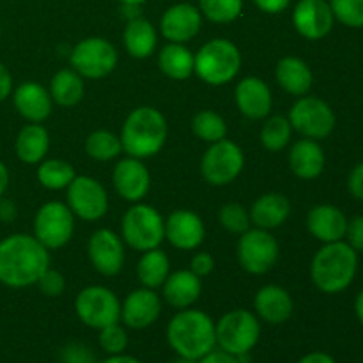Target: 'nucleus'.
Returning a JSON list of instances; mask_svg holds the SVG:
<instances>
[{"label": "nucleus", "instance_id": "1", "mask_svg": "<svg viewBox=\"0 0 363 363\" xmlns=\"http://www.w3.org/2000/svg\"><path fill=\"white\" fill-rule=\"evenodd\" d=\"M50 268L48 248L34 236L13 234L0 241V282L13 289L38 284Z\"/></svg>", "mask_w": 363, "mask_h": 363}, {"label": "nucleus", "instance_id": "2", "mask_svg": "<svg viewBox=\"0 0 363 363\" xmlns=\"http://www.w3.org/2000/svg\"><path fill=\"white\" fill-rule=\"evenodd\" d=\"M358 269V252L344 241L325 243L312 259V282L326 294L342 293L351 286Z\"/></svg>", "mask_w": 363, "mask_h": 363}, {"label": "nucleus", "instance_id": "3", "mask_svg": "<svg viewBox=\"0 0 363 363\" xmlns=\"http://www.w3.org/2000/svg\"><path fill=\"white\" fill-rule=\"evenodd\" d=\"M167 340L179 357L201 360L216 346L215 323L201 311H181L167 326Z\"/></svg>", "mask_w": 363, "mask_h": 363}, {"label": "nucleus", "instance_id": "4", "mask_svg": "<svg viewBox=\"0 0 363 363\" xmlns=\"http://www.w3.org/2000/svg\"><path fill=\"white\" fill-rule=\"evenodd\" d=\"M167 119L152 106H138L124 121L121 144L131 158L144 160L158 155L167 142Z\"/></svg>", "mask_w": 363, "mask_h": 363}, {"label": "nucleus", "instance_id": "5", "mask_svg": "<svg viewBox=\"0 0 363 363\" xmlns=\"http://www.w3.org/2000/svg\"><path fill=\"white\" fill-rule=\"evenodd\" d=\"M240 69L241 53L229 39H211L195 55L194 71L209 85L229 84L238 77Z\"/></svg>", "mask_w": 363, "mask_h": 363}, {"label": "nucleus", "instance_id": "6", "mask_svg": "<svg viewBox=\"0 0 363 363\" xmlns=\"http://www.w3.org/2000/svg\"><path fill=\"white\" fill-rule=\"evenodd\" d=\"M123 240L138 252L158 248L165 240V220L152 206H131L121 223Z\"/></svg>", "mask_w": 363, "mask_h": 363}, {"label": "nucleus", "instance_id": "7", "mask_svg": "<svg viewBox=\"0 0 363 363\" xmlns=\"http://www.w3.org/2000/svg\"><path fill=\"white\" fill-rule=\"evenodd\" d=\"M216 344L230 354L250 353L261 337V325L252 312L230 311L215 325Z\"/></svg>", "mask_w": 363, "mask_h": 363}, {"label": "nucleus", "instance_id": "8", "mask_svg": "<svg viewBox=\"0 0 363 363\" xmlns=\"http://www.w3.org/2000/svg\"><path fill=\"white\" fill-rule=\"evenodd\" d=\"M74 311L85 326L101 330L113 323H119L121 301L113 291L103 286H91L78 293L74 300Z\"/></svg>", "mask_w": 363, "mask_h": 363}, {"label": "nucleus", "instance_id": "9", "mask_svg": "<svg viewBox=\"0 0 363 363\" xmlns=\"http://www.w3.org/2000/svg\"><path fill=\"white\" fill-rule=\"evenodd\" d=\"M287 119H289L293 130L312 140L330 137L335 130L337 123L332 106L314 96H303L298 99L291 108Z\"/></svg>", "mask_w": 363, "mask_h": 363}, {"label": "nucleus", "instance_id": "10", "mask_svg": "<svg viewBox=\"0 0 363 363\" xmlns=\"http://www.w3.org/2000/svg\"><path fill=\"white\" fill-rule=\"evenodd\" d=\"M69 62L82 78H105L116 69L117 50L103 38L82 39L71 50Z\"/></svg>", "mask_w": 363, "mask_h": 363}, {"label": "nucleus", "instance_id": "11", "mask_svg": "<svg viewBox=\"0 0 363 363\" xmlns=\"http://www.w3.org/2000/svg\"><path fill=\"white\" fill-rule=\"evenodd\" d=\"M74 230V215L69 206L59 201L46 202L34 218V238L48 250L69 243Z\"/></svg>", "mask_w": 363, "mask_h": 363}, {"label": "nucleus", "instance_id": "12", "mask_svg": "<svg viewBox=\"0 0 363 363\" xmlns=\"http://www.w3.org/2000/svg\"><path fill=\"white\" fill-rule=\"evenodd\" d=\"M245 167L243 151L238 144L222 138L213 142L202 156L201 172L213 186H223L236 179Z\"/></svg>", "mask_w": 363, "mask_h": 363}, {"label": "nucleus", "instance_id": "13", "mask_svg": "<svg viewBox=\"0 0 363 363\" xmlns=\"http://www.w3.org/2000/svg\"><path fill=\"white\" fill-rule=\"evenodd\" d=\"M280 255L279 241L264 229H248L238 243V261L245 272L264 275L277 264Z\"/></svg>", "mask_w": 363, "mask_h": 363}, {"label": "nucleus", "instance_id": "14", "mask_svg": "<svg viewBox=\"0 0 363 363\" xmlns=\"http://www.w3.org/2000/svg\"><path fill=\"white\" fill-rule=\"evenodd\" d=\"M67 206L73 215L87 222H94L105 216L108 209V195L94 177L77 176L67 186Z\"/></svg>", "mask_w": 363, "mask_h": 363}, {"label": "nucleus", "instance_id": "15", "mask_svg": "<svg viewBox=\"0 0 363 363\" xmlns=\"http://www.w3.org/2000/svg\"><path fill=\"white\" fill-rule=\"evenodd\" d=\"M333 21L335 16L326 0H300L294 7V28L298 34L311 41L326 38L333 28Z\"/></svg>", "mask_w": 363, "mask_h": 363}, {"label": "nucleus", "instance_id": "16", "mask_svg": "<svg viewBox=\"0 0 363 363\" xmlns=\"http://www.w3.org/2000/svg\"><path fill=\"white\" fill-rule=\"evenodd\" d=\"M89 257L101 275H117L124 266L123 238L108 229L96 230L89 240Z\"/></svg>", "mask_w": 363, "mask_h": 363}, {"label": "nucleus", "instance_id": "17", "mask_svg": "<svg viewBox=\"0 0 363 363\" xmlns=\"http://www.w3.org/2000/svg\"><path fill=\"white\" fill-rule=\"evenodd\" d=\"M202 25L201 9L191 4H176L163 13L160 30L170 43H188L199 34Z\"/></svg>", "mask_w": 363, "mask_h": 363}, {"label": "nucleus", "instance_id": "18", "mask_svg": "<svg viewBox=\"0 0 363 363\" xmlns=\"http://www.w3.org/2000/svg\"><path fill=\"white\" fill-rule=\"evenodd\" d=\"M113 186L117 194L130 202H138L147 195L151 174L138 158L121 160L113 169Z\"/></svg>", "mask_w": 363, "mask_h": 363}, {"label": "nucleus", "instance_id": "19", "mask_svg": "<svg viewBox=\"0 0 363 363\" xmlns=\"http://www.w3.org/2000/svg\"><path fill=\"white\" fill-rule=\"evenodd\" d=\"M206 229L201 216L188 209H177L167 218L165 238L179 250H195L204 241Z\"/></svg>", "mask_w": 363, "mask_h": 363}, {"label": "nucleus", "instance_id": "20", "mask_svg": "<svg viewBox=\"0 0 363 363\" xmlns=\"http://www.w3.org/2000/svg\"><path fill=\"white\" fill-rule=\"evenodd\" d=\"M162 312V301L152 289H137L121 305V319L128 328L144 330L158 319Z\"/></svg>", "mask_w": 363, "mask_h": 363}, {"label": "nucleus", "instance_id": "21", "mask_svg": "<svg viewBox=\"0 0 363 363\" xmlns=\"http://www.w3.org/2000/svg\"><path fill=\"white\" fill-rule=\"evenodd\" d=\"M236 105L248 119H264L272 112V91L261 78H243L236 87Z\"/></svg>", "mask_w": 363, "mask_h": 363}, {"label": "nucleus", "instance_id": "22", "mask_svg": "<svg viewBox=\"0 0 363 363\" xmlns=\"http://www.w3.org/2000/svg\"><path fill=\"white\" fill-rule=\"evenodd\" d=\"M307 227L315 240L323 243H333V241H342L346 236L347 218L337 206L319 204L308 213Z\"/></svg>", "mask_w": 363, "mask_h": 363}, {"label": "nucleus", "instance_id": "23", "mask_svg": "<svg viewBox=\"0 0 363 363\" xmlns=\"http://www.w3.org/2000/svg\"><path fill=\"white\" fill-rule=\"evenodd\" d=\"M18 113L30 123H43L52 113V96L35 82H23L13 94Z\"/></svg>", "mask_w": 363, "mask_h": 363}, {"label": "nucleus", "instance_id": "24", "mask_svg": "<svg viewBox=\"0 0 363 363\" xmlns=\"http://www.w3.org/2000/svg\"><path fill=\"white\" fill-rule=\"evenodd\" d=\"M255 311L269 325H282L293 315L294 303L291 294L280 286H264L255 294Z\"/></svg>", "mask_w": 363, "mask_h": 363}, {"label": "nucleus", "instance_id": "25", "mask_svg": "<svg viewBox=\"0 0 363 363\" xmlns=\"http://www.w3.org/2000/svg\"><path fill=\"white\" fill-rule=\"evenodd\" d=\"M325 151L312 138H301L291 147L289 167L300 179H315L325 170Z\"/></svg>", "mask_w": 363, "mask_h": 363}, {"label": "nucleus", "instance_id": "26", "mask_svg": "<svg viewBox=\"0 0 363 363\" xmlns=\"http://www.w3.org/2000/svg\"><path fill=\"white\" fill-rule=\"evenodd\" d=\"M202 293L201 277L191 269H181L167 277L163 282V296L167 303L176 308H188L199 300Z\"/></svg>", "mask_w": 363, "mask_h": 363}, {"label": "nucleus", "instance_id": "27", "mask_svg": "<svg viewBox=\"0 0 363 363\" xmlns=\"http://www.w3.org/2000/svg\"><path fill=\"white\" fill-rule=\"evenodd\" d=\"M291 215V202L282 194H266L254 202L250 211V220L257 229H277Z\"/></svg>", "mask_w": 363, "mask_h": 363}, {"label": "nucleus", "instance_id": "28", "mask_svg": "<svg viewBox=\"0 0 363 363\" xmlns=\"http://www.w3.org/2000/svg\"><path fill=\"white\" fill-rule=\"evenodd\" d=\"M275 78L280 87L293 96H305L312 87V71L305 60L298 57H284L279 60Z\"/></svg>", "mask_w": 363, "mask_h": 363}, {"label": "nucleus", "instance_id": "29", "mask_svg": "<svg viewBox=\"0 0 363 363\" xmlns=\"http://www.w3.org/2000/svg\"><path fill=\"white\" fill-rule=\"evenodd\" d=\"M123 39L128 53L131 57H135V59H147L149 55H152V52L156 48V43H158L156 30L151 21L140 16L128 21Z\"/></svg>", "mask_w": 363, "mask_h": 363}, {"label": "nucleus", "instance_id": "30", "mask_svg": "<svg viewBox=\"0 0 363 363\" xmlns=\"http://www.w3.org/2000/svg\"><path fill=\"white\" fill-rule=\"evenodd\" d=\"M158 67L172 80H186L195 67V55L183 43H169L158 55Z\"/></svg>", "mask_w": 363, "mask_h": 363}, {"label": "nucleus", "instance_id": "31", "mask_svg": "<svg viewBox=\"0 0 363 363\" xmlns=\"http://www.w3.org/2000/svg\"><path fill=\"white\" fill-rule=\"evenodd\" d=\"M50 147V135L41 124H27L16 138V155L25 163H39Z\"/></svg>", "mask_w": 363, "mask_h": 363}, {"label": "nucleus", "instance_id": "32", "mask_svg": "<svg viewBox=\"0 0 363 363\" xmlns=\"http://www.w3.org/2000/svg\"><path fill=\"white\" fill-rule=\"evenodd\" d=\"M85 92L84 80L74 69H62L53 74L50 82V96L60 106H74L82 101Z\"/></svg>", "mask_w": 363, "mask_h": 363}, {"label": "nucleus", "instance_id": "33", "mask_svg": "<svg viewBox=\"0 0 363 363\" xmlns=\"http://www.w3.org/2000/svg\"><path fill=\"white\" fill-rule=\"evenodd\" d=\"M170 272V261L167 254L160 248H152V250L144 252L137 266V275L142 286L147 289H156V287L163 286Z\"/></svg>", "mask_w": 363, "mask_h": 363}, {"label": "nucleus", "instance_id": "34", "mask_svg": "<svg viewBox=\"0 0 363 363\" xmlns=\"http://www.w3.org/2000/svg\"><path fill=\"white\" fill-rule=\"evenodd\" d=\"M77 177L71 163L64 160H48L43 162L38 169V179L48 190H64Z\"/></svg>", "mask_w": 363, "mask_h": 363}, {"label": "nucleus", "instance_id": "35", "mask_svg": "<svg viewBox=\"0 0 363 363\" xmlns=\"http://www.w3.org/2000/svg\"><path fill=\"white\" fill-rule=\"evenodd\" d=\"M85 151L91 158L98 160V162H108L116 156L121 155L123 151V144H121V137L110 131L99 130L94 131L85 140Z\"/></svg>", "mask_w": 363, "mask_h": 363}, {"label": "nucleus", "instance_id": "36", "mask_svg": "<svg viewBox=\"0 0 363 363\" xmlns=\"http://www.w3.org/2000/svg\"><path fill=\"white\" fill-rule=\"evenodd\" d=\"M191 130L201 140L213 144V142L225 138L227 123L222 116H218L213 110H202L191 119Z\"/></svg>", "mask_w": 363, "mask_h": 363}, {"label": "nucleus", "instance_id": "37", "mask_svg": "<svg viewBox=\"0 0 363 363\" xmlns=\"http://www.w3.org/2000/svg\"><path fill=\"white\" fill-rule=\"evenodd\" d=\"M291 135H293V126H291L289 119L282 116H275L266 121V124L262 126L261 144L272 152L282 151L289 144Z\"/></svg>", "mask_w": 363, "mask_h": 363}, {"label": "nucleus", "instance_id": "38", "mask_svg": "<svg viewBox=\"0 0 363 363\" xmlns=\"http://www.w3.org/2000/svg\"><path fill=\"white\" fill-rule=\"evenodd\" d=\"M201 13L215 23H230L243 11V0H199Z\"/></svg>", "mask_w": 363, "mask_h": 363}, {"label": "nucleus", "instance_id": "39", "mask_svg": "<svg viewBox=\"0 0 363 363\" xmlns=\"http://www.w3.org/2000/svg\"><path fill=\"white\" fill-rule=\"evenodd\" d=\"M330 7L340 23L351 28H363V0H330Z\"/></svg>", "mask_w": 363, "mask_h": 363}, {"label": "nucleus", "instance_id": "40", "mask_svg": "<svg viewBox=\"0 0 363 363\" xmlns=\"http://www.w3.org/2000/svg\"><path fill=\"white\" fill-rule=\"evenodd\" d=\"M220 223L233 234H243L250 229V213L241 204H227L220 209Z\"/></svg>", "mask_w": 363, "mask_h": 363}, {"label": "nucleus", "instance_id": "41", "mask_svg": "<svg viewBox=\"0 0 363 363\" xmlns=\"http://www.w3.org/2000/svg\"><path fill=\"white\" fill-rule=\"evenodd\" d=\"M99 346L110 357H113V354H123L128 346L126 330L119 323H113V325L101 328L99 330Z\"/></svg>", "mask_w": 363, "mask_h": 363}, {"label": "nucleus", "instance_id": "42", "mask_svg": "<svg viewBox=\"0 0 363 363\" xmlns=\"http://www.w3.org/2000/svg\"><path fill=\"white\" fill-rule=\"evenodd\" d=\"M38 286L41 289L43 294L50 298H57L64 293L66 289V280H64L62 273H59L57 269L48 268L41 275V279L38 280Z\"/></svg>", "mask_w": 363, "mask_h": 363}, {"label": "nucleus", "instance_id": "43", "mask_svg": "<svg viewBox=\"0 0 363 363\" xmlns=\"http://www.w3.org/2000/svg\"><path fill=\"white\" fill-rule=\"evenodd\" d=\"M60 363H96V354L85 344H67L60 351Z\"/></svg>", "mask_w": 363, "mask_h": 363}, {"label": "nucleus", "instance_id": "44", "mask_svg": "<svg viewBox=\"0 0 363 363\" xmlns=\"http://www.w3.org/2000/svg\"><path fill=\"white\" fill-rule=\"evenodd\" d=\"M344 238H347V245L353 250L363 252V215L354 216L351 222H347L346 236Z\"/></svg>", "mask_w": 363, "mask_h": 363}, {"label": "nucleus", "instance_id": "45", "mask_svg": "<svg viewBox=\"0 0 363 363\" xmlns=\"http://www.w3.org/2000/svg\"><path fill=\"white\" fill-rule=\"evenodd\" d=\"M215 268V261H213L211 255L208 252H199V254L194 255L191 259V272L197 277H206L213 272Z\"/></svg>", "mask_w": 363, "mask_h": 363}, {"label": "nucleus", "instance_id": "46", "mask_svg": "<svg viewBox=\"0 0 363 363\" xmlns=\"http://www.w3.org/2000/svg\"><path fill=\"white\" fill-rule=\"evenodd\" d=\"M347 188H350L351 195L358 201H363V162L358 163L350 174V179H347Z\"/></svg>", "mask_w": 363, "mask_h": 363}, {"label": "nucleus", "instance_id": "47", "mask_svg": "<svg viewBox=\"0 0 363 363\" xmlns=\"http://www.w3.org/2000/svg\"><path fill=\"white\" fill-rule=\"evenodd\" d=\"M199 363H240L236 354H230L223 350H213L199 360Z\"/></svg>", "mask_w": 363, "mask_h": 363}, {"label": "nucleus", "instance_id": "48", "mask_svg": "<svg viewBox=\"0 0 363 363\" xmlns=\"http://www.w3.org/2000/svg\"><path fill=\"white\" fill-rule=\"evenodd\" d=\"M255 6L259 7L261 11L268 14H277V13H282L289 7L291 0H254Z\"/></svg>", "mask_w": 363, "mask_h": 363}, {"label": "nucleus", "instance_id": "49", "mask_svg": "<svg viewBox=\"0 0 363 363\" xmlns=\"http://www.w3.org/2000/svg\"><path fill=\"white\" fill-rule=\"evenodd\" d=\"M11 91H13V78L7 67L0 62V101L9 98Z\"/></svg>", "mask_w": 363, "mask_h": 363}, {"label": "nucleus", "instance_id": "50", "mask_svg": "<svg viewBox=\"0 0 363 363\" xmlns=\"http://www.w3.org/2000/svg\"><path fill=\"white\" fill-rule=\"evenodd\" d=\"M298 363H337L330 354L321 353V351H315V353L305 354Z\"/></svg>", "mask_w": 363, "mask_h": 363}, {"label": "nucleus", "instance_id": "51", "mask_svg": "<svg viewBox=\"0 0 363 363\" xmlns=\"http://www.w3.org/2000/svg\"><path fill=\"white\" fill-rule=\"evenodd\" d=\"M16 216V208L11 201H0V220L4 222H9Z\"/></svg>", "mask_w": 363, "mask_h": 363}, {"label": "nucleus", "instance_id": "52", "mask_svg": "<svg viewBox=\"0 0 363 363\" xmlns=\"http://www.w3.org/2000/svg\"><path fill=\"white\" fill-rule=\"evenodd\" d=\"M7 186H9V170H7V167L0 162V197L6 194Z\"/></svg>", "mask_w": 363, "mask_h": 363}, {"label": "nucleus", "instance_id": "53", "mask_svg": "<svg viewBox=\"0 0 363 363\" xmlns=\"http://www.w3.org/2000/svg\"><path fill=\"white\" fill-rule=\"evenodd\" d=\"M99 363H142V362H138L137 358L133 357H126V354H113V357L106 358V360Z\"/></svg>", "mask_w": 363, "mask_h": 363}, {"label": "nucleus", "instance_id": "54", "mask_svg": "<svg viewBox=\"0 0 363 363\" xmlns=\"http://www.w3.org/2000/svg\"><path fill=\"white\" fill-rule=\"evenodd\" d=\"M354 312H357V318L358 321L363 325V289L358 293L357 301H354Z\"/></svg>", "mask_w": 363, "mask_h": 363}, {"label": "nucleus", "instance_id": "55", "mask_svg": "<svg viewBox=\"0 0 363 363\" xmlns=\"http://www.w3.org/2000/svg\"><path fill=\"white\" fill-rule=\"evenodd\" d=\"M119 2H123V4H131V6H140V4H144L145 0H119Z\"/></svg>", "mask_w": 363, "mask_h": 363}, {"label": "nucleus", "instance_id": "56", "mask_svg": "<svg viewBox=\"0 0 363 363\" xmlns=\"http://www.w3.org/2000/svg\"><path fill=\"white\" fill-rule=\"evenodd\" d=\"M174 363H199V360H191V358H184V357H179Z\"/></svg>", "mask_w": 363, "mask_h": 363}]
</instances>
